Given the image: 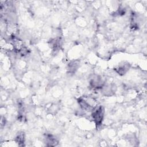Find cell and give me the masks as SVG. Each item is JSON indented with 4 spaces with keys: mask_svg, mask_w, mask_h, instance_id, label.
<instances>
[{
    "mask_svg": "<svg viewBox=\"0 0 147 147\" xmlns=\"http://www.w3.org/2000/svg\"><path fill=\"white\" fill-rule=\"evenodd\" d=\"M104 113L105 110L102 106H96L92 110L91 117L97 126L102 124L104 117Z\"/></svg>",
    "mask_w": 147,
    "mask_h": 147,
    "instance_id": "cell-1",
    "label": "cell"
},
{
    "mask_svg": "<svg viewBox=\"0 0 147 147\" xmlns=\"http://www.w3.org/2000/svg\"><path fill=\"white\" fill-rule=\"evenodd\" d=\"M90 84L93 88L101 89L105 84V82L100 76L95 75L91 79Z\"/></svg>",
    "mask_w": 147,
    "mask_h": 147,
    "instance_id": "cell-2",
    "label": "cell"
},
{
    "mask_svg": "<svg viewBox=\"0 0 147 147\" xmlns=\"http://www.w3.org/2000/svg\"><path fill=\"white\" fill-rule=\"evenodd\" d=\"M78 103L80 108L84 111H90L93 109L94 106L89 102V99L87 100L84 98H79L78 99Z\"/></svg>",
    "mask_w": 147,
    "mask_h": 147,
    "instance_id": "cell-3",
    "label": "cell"
},
{
    "mask_svg": "<svg viewBox=\"0 0 147 147\" xmlns=\"http://www.w3.org/2000/svg\"><path fill=\"white\" fill-rule=\"evenodd\" d=\"M130 65L129 63H123L122 64H120L117 67H116L114 70L120 75H125L129 69Z\"/></svg>",
    "mask_w": 147,
    "mask_h": 147,
    "instance_id": "cell-4",
    "label": "cell"
},
{
    "mask_svg": "<svg viewBox=\"0 0 147 147\" xmlns=\"http://www.w3.org/2000/svg\"><path fill=\"white\" fill-rule=\"evenodd\" d=\"M45 140L48 146H56L58 144L57 139L51 134H47L45 137Z\"/></svg>",
    "mask_w": 147,
    "mask_h": 147,
    "instance_id": "cell-5",
    "label": "cell"
},
{
    "mask_svg": "<svg viewBox=\"0 0 147 147\" xmlns=\"http://www.w3.org/2000/svg\"><path fill=\"white\" fill-rule=\"evenodd\" d=\"M79 62L78 61H71L68 65V71L70 73H74L78 69L79 67Z\"/></svg>",
    "mask_w": 147,
    "mask_h": 147,
    "instance_id": "cell-6",
    "label": "cell"
},
{
    "mask_svg": "<svg viewBox=\"0 0 147 147\" xmlns=\"http://www.w3.org/2000/svg\"><path fill=\"white\" fill-rule=\"evenodd\" d=\"M25 133L23 131L19 132L17 135L16 136L15 138V141L19 145H21V144H23L25 141Z\"/></svg>",
    "mask_w": 147,
    "mask_h": 147,
    "instance_id": "cell-7",
    "label": "cell"
},
{
    "mask_svg": "<svg viewBox=\"0 0 147 147\" xmlns=\"http://www.w3.org/2000/svg\"><path fill=\"white\" fill-rule=\"evenodd\" d=\"M61 45V41L60 38H54L51 41V46L54 49H57L60 48V47Z\"/></svg>",
    "mask_w": 147,
    "mask_h": 147,
    "instance_id": "cell-8",
    "label": "cell"
}]
</instances>
